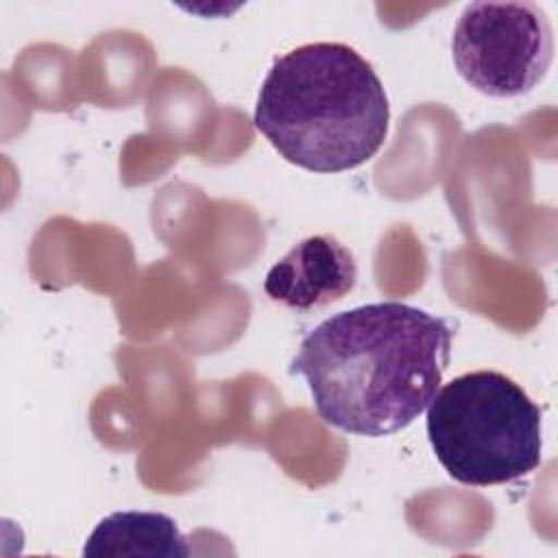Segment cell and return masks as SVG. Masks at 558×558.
Returning a JSON list of instances; mask_svg holds the SVG:
<instances>
[{"label": "cell", "instance_id": "obj_1", "mask_svg": "<svg viewBox=\"0 0 558 558\" xmlns=\"http://www.w3.org/2000/svg\"><path fill=\"white\" fill-rule=\"evenodd\" d=\"M447 318L377 301L338 312L301 342L290 373L307 381L318 416L347 434L379 438L405 429L440 388L451 355Z\"/></svg>", "mask_w": 558, "mask_h": 558}, {"label": "cell", "instance_id": "obj_2", "mask_svg": "<svg viewBox=\"0 0 558 558\" xmlns=\"http://www.w3.org/2000/svg\"><path fill=\"white\" fill-rule=\"evenodd\" d=\"M253 120L286 161L327 174L375 157L390 107L377 72L355 48L316 41L275 59Z\"/></svg>", "mask_w": 558, "mask_h": 558}, {"label": "cell", "instance_id": "obj_3", "mask_svg": "<svg viewBox=\"0 0 558 558\" xmlns=\"http://www.w3.org/2000/svg\"><path fill=\"white\" fill-rule=\"evenodd\" d=\"M425 425L436 460L460 484H506L541 464V408L504 373L453 377L429 401Z\"/></svg>", "mask_w": 558, "mask_h": 558}, {"label": "cell", "instance_id": "obj_4", "mask_svg": "<svg viewBox=\"0 0 558 558\" xmlns=\"http://www.w3.org/2000/svg\"><path fill=\"white\" fill-rule=\"evenodd\" d=\"M458 74L493 98L532 92L554 59V35L534 2H471L451 37Z\"/></svg>", "mask_w": 558, "mask_h": 558}, {"label": "cell", "instance_id": "obj_5", "mask_svg": "<svg viewBox=\"0 0 558 558\" xmlns=\"http://www.w3.org/2000/svg\"><path fill=\"white\" fill-rule=\"evenodd\" d=\"M357 281L351 251L333 235L318 233L294 244L266 275L264 292L294 312L327 307L347 296Z\"/></svg>", "mask_w": 558, "mask_h": 558}, {"label": "cell", "instance_id": "obj_6", "mask_svg": "<svg viewBox=\"0 0 558 558\" xmlns=\"http://www.w3.org/2000/svg\"><path fill=\"white\" fill-rule=\"evenodd\" d=\"M187 538L163 512L120 510L105 517L87 536L89 558H185Z\"/></svg>", "mask_w": 558, "mask_h": 558}]
</instances>
